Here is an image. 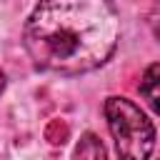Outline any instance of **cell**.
<instances>
[{
	"label": "cell",
	"instance_id": "1",
	"mask_svg": "<svg viewBox=\"0 0 160 160\" xmlns=\"http://www.w3.org/2000/svg\"><path fill=\"white\" fill-rule=\"evenodd\" d=\"M22 40L38 68L80 75L110 60L120 40V20L105 0H50L35 5Z\"/></svg>",
	"mask_w": 160,
	"mask_h": 160
},
{
	"label": "cell",
	"instance_id": "2",
	"mask_svg": "<svg viewBox=\"0 0 160 160\" xmlns=\"http://www.w3.org/2000/svg\"><path fill=\"white\" fill-rule=\"evenodd\" d=\"M105 118L115 140L118 160H148L155 148V125L128 98L110 95L105 100Z\"/></svg>",
	"mask_w": 160,
	"mask_h": 160
},
{
	"label": "cell",
	"instance_id": "3",
	"mask_svg": "<svg viewBox=\"0 0 160 160\" xmlns=\"http://www.w3.org/2000/svg\"><path fill=\"white\" fill-rule=\"evenodd\" d=\"M138 90H140V98L150 105V110L160 115V62H152L145 68Z\"/></svg>",
	"mask_w": 160,
	"mask_h": 160
},
{
	"label": "cell",
	"instance_id": "4",
	"mask_svg": "<svg viewBox=\"0 0 160 160\" xmlns=\"http://www.w3.org/2000/svg\"><path fill=\"white\" fill-rule=\"evenodd\" d=\"M75 160H108V150L95 132H85L75 145Z\"/></svg>",
	"mask_w": 160,
	"mask_h": 160
},
{
	"label": "cell",
	"instance_id": "5",
	"mask_svg": "<svg viewBox=\"0 0 160 160\" xmlns=\"http://www.w3.org/2000/svg\"><path fill=\"white\" fill-rule=\"evenodd\" d=\"M5 82H8V80H5V72H2V70H0V92H2V90H5Z\"/></svg>",
	"mask_w": 160,
	"mask_h": 160
}]
</instances>
